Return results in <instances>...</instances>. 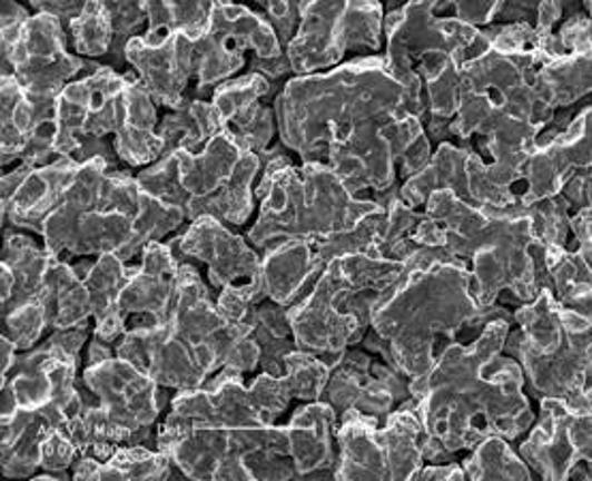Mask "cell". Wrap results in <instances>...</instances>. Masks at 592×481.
I'll return each instance as SVG.
<instances>
[{
	"label": "cell",
	"instance_id": "1",
	"mask_svg": "<svg viewBox=\"0 0 592 481\" xmlns=\"http://www.w3.org/2000/svg\"><path fill=\"white\" fill-rule=\"evenodd\" d=\"M9 67L30 99L56 101L65 81L83 73L86 60L65 52V32L55 16L39 13L22 30Z\"/></svg>",
	"mask_w": 592,
	"mask_h": 481
},
{
	"label": "cell",
	"instance_id": "2",
	"mask_svg": "<svg viewBox=\"0 0 592 481\" xmlns=\"http://www.w3.org/2000/svg\"><path fill=\"white\" fill-rule=\"evenodd\" d=\"M180 248L210 264V281L216 287L238 289V278H244L248 285H266L257 257L240 238L229 236L213 216H201L189 234L180 238Z\"/></svg>",
	"mask_w": 592,
	"mask_h": 481
},
{
	"label": "cell",
	"instance_id": "3",
	"mask_svg": "<svg viewBox=\"0 0 592 481\" xmlns=\"http://www.w3.org/2000/svg\"><path fill=\"white\" fill-rule=\"evenodd\" d=\"M80 167L78 160L60 157L41 169H32L11 202L2 206V220L9 216L13 227H28L43 234L48 216L60 206Z\"/></svg>",
	"mask_w": 592,
	"mask_h": 481
},
{
	"label": "cell",
	"instance_id": "4",
	"mask_svg": "<svg viewBox=\"0 0 592 481\" xmlns=\"http://www.w3.org/2000/svg\"><path fill=\"white\" fill-rule=\"evenodd\" d=\"M329 428H334V409L329 404H313L297 411L292 426V454L296 458L297 475H306L319 467H332Z\"/></svg>",
	"mask_w": 592,
	"mask_h": 481
},
{
	"label": "cell",
	"instance_id": "5",
	"mask_svg": "<svg viewBox=\"0 0 592 481\" xmlns=\"http://www.w3.org/2000/svg\"><path fill=\"white\" fill-rule=\"evenodd\" d=\"M37 116L27 90L16 76H2V165L22 157Z\"/></svg>",
	"mask_w": 592,
	"mask_h": 481
},
{
	"label": "cell",
	"instance_id": "6",
	"mask_svg": "<svg viewBox=\"0 0 592 481\" xmlns=\"http://www.w3.org/2000/svg\"><path fill=\"white\" fill-rule=\"evenodd\" d=\"M76 52L108 56L111 48V18L106 2H86L80 18L71 22Z\"/></svg>",
	"mask_w": 592,
	"mask_h": 481
},
{
	"label": "cell",
	"instance_id": "7",
	"mask_svg": "<svg viewBox=\"0 0 592 481\" xmlns=\"http://www.w3.org/2000/svg\"><path fill=\"white\" fill-rule=\"evenodd\" d=\"M285 366H287L285 381L294 396L304 399V401L319 399V394L324 392L329 366H325L324 362L317 357L296 353V351H292L285 357Z\"/></svg>",
	"mask_w": 592,
	"mask_h": 481
},
{
	"label": "cell",
	"instance_id": "8",
	"mask_svg": "<svg viewBox=\"0 0 592 481\" xmlns=\"http://www.w3.org/2000/svg\"><path fill=\"white\" fill-rule=\"evenodd\" d=\"M4 321V334L16 349L32 347L37 343V338L43 334L46 325H48V313L46 306L41 302H30L20 308H16L13 313H9Z\"/></svg>",
	"mask_w": 592,
	"mask_h": 481
},
{
	"label": "cell",
	"instance_id": "9",
	"mask_svg": "<svg viewBox=\"0 0 592 481\" xmlns=\"http://www.w3.org/2000/svg\"><path fill=\"white\" fill-rule=\"evenodd\" d=\"M78 454V448L73 441L62 432V430H52L41 448V469L60 473L67 471Z\"/></svg>",
	"mask_w": 592,
	"mask_h": 481
},
{
	"label": "cell",
	"instance_id": "10",
	"mask_svg": "<svg viewBox=\"0 0 592 481\" xmlns=\"http://www.w3.org/2000/svg\"><path fill=\"white\" fill-rule=\"evenodd\" d=\"M108 4L109 18H111V30L116 37H129L144 27L148 20L146 4H135V2H106Z\"/></svg>",
	"mask_w": 592,
	"mask_h": 481
},
{
	"label": "cell",
	"instance_id": "11",
	"mask_svg": "<svg viewBox=\"0 0 592 481\" xmlns=\"http://www.w3.org/2000/svg\"><path fill=\"white\" fill-rule=\"evenodd\" d=\"M30 4L39 13L55 16L56 20H62V22H69V24L80 18L81 11L86 7V2H39V0H32Z\"/></svg>",
	"mask_w": 592,
	"mask_h": 481
},
{
	"label": "cell",
	"instance_id": "12",
	"mask_svg": "<svg viewBox=\"0 0 592 481\" xmlns=\"http://www.w3.org/2000/svg\"><path fill=\"white\" fill-rule=\"evenodd\" d=\"M250 71L253 73H262L266 76L269 80H278L283 78L285 73L292 71V62L289 58L283 53V56H276V58H253L250 60Z\"/></svg>",
	"mask_w": 592,
	"mask_h": 481
},
{
	"label": "cell",
	"instance_id": "13",
	"mask_svg": "<svg viewBox=\"0 0 592 481\" xmlns=\"http://www.w3.org/2000/svg\"><path fill=\"white\" fill-rule=\"evenodd\" d=\"M456 13H458V22H480V24H487L492 22L499 2H487V4H471V2H456Z\"/></svg>",
	"mask_w": 592,
	"mask_h": 481
},
{
	"label": "cell",
	"instance_id": "14",
	"mask_svg": "<svg viewBox=\"0 0 592 481\" xmlns=\"http://www.w3.org/2000/svg\"><path fill=\"white\" fill-rule=\"evenodd\" d=\"M415 478H424V480H428V478H456V480H462L464 471H460L458 464H443V467L434 464L424 471H417Z\"/></svg>",
	"mask_w": 592,
	"mask_h": 481
}]
</instances>
